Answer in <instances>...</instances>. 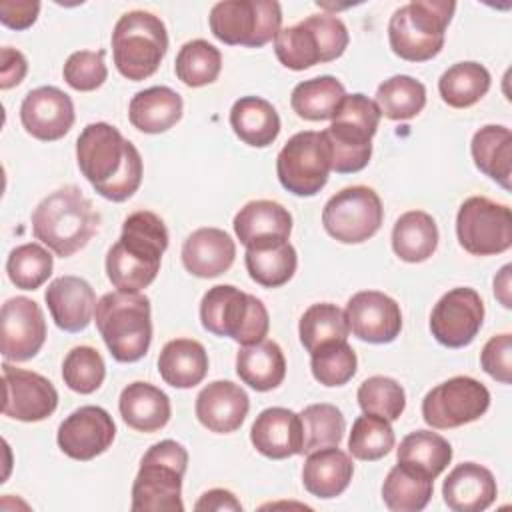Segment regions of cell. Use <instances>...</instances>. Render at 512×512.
<instances>
[{"label":"cell","mask_w":512,"mask_h":512,"mask_svg":"<svg viewBox=\"0 0 512 512\" xmlns=\"http://www.w3.org/2000/svg\"><path fill=\"white\" fill-rule=\"evenodd\" d=\"M82 176L106 200L124 202L142 184L144 164L138 148L108 122L88 124L76 140Z\"/></svg>","instance_id":"obj_1"},{"label":"cell","mask_w":512,"mask_h":512,"mask_svg":"<svg viewBox=\"0 0 512 512\" xmlns=\"http://www.w3.org/2000/svg\"><path fill=\"white\" fill-rule=\"evenodd\" d=\"M168 248V228L164 220L138 210L122 222V234L106 254V274L120 292H140L158 276L162 254Z\"/></svg>","instance_id":"obj_2"},{"label":"cell","mask_w":512,"mask_h":512,"mask_svg":"<svg viewBox=\"0 0 512 512\" xmlns=\"http://www.w3.org/2000/svg\"><path fill=\"white\" fill-rule=\"evenodd\" d=\"M100 214L78 186H62L32 212V232L56 256L68 258L96 234Z\"/></svg>","instance_id":"obj_3"},{"label":"cell","mask_w":512,"mask_h":512,"mask_svg":"<svg viewBox=\"0 0 512 512\" xmlns=\"http://www.w3.org/2000/svg\"><path fill=\"white\" fill-rule=\"evenodd\" d=\"M96 328L118 362L144 358L152 342L150 300L140 292H108L96 302Z\"/></svg>","instance_id":"obj_4"},{"label":"cell","mask_w":512,"mask_h":512,"mask_svg":"<svg viewBox=\"0 0 512 512\" xmlns=\"http://www.w3.org/2000/svg\"><path fill=\"white\" fill-rule=\"evenodd\" d=\"M188 452L176 440L152 444L140 460L132 484V512H182V478Z\"/></svg>","instance_id":"obj_5"},{"label":"cell","mask_w":512,"mask_h":512,"mask_svg":"<svg viewBox=\"0 0 512 512\" xmlns=\"http://www.w3.org/2000/svg\"><path fill=\"white\" fill-rule=\"evenodd\" d=\"M380 110L374 100L356 92L340 102L332 124L322 130L330 148L332 170L354 174L368 166L372 156V136L380 124Z\"/></svg>","instance_id":"obj_6"},{"label":"cell","mask_w":512,"mask_h":512,"mask_svg":"<svg viewBox=\"0 0 512 512\" xmlns=\"http://www.w3.org/2000/svg\"><path fill=\"white\" fill-rule=\"evenodd\" d=\"M456 10L448 0H412L390 16L388 42L396 56L426 62L444 46V34Z\"/></svg>","instance_id":"obj_7"},{"label":"cell","mask_w":512,"mask_h":512,"mask_svg":"<svg viewBox=\"0 0 512 512\" xmlns=\"http://www.w3.org/2000/svg\"><path fill=\"white\" fill-rule=\"evenodd\" d=\"M200 322L214 336H228L248 346L262 342L270 330L264 302L232 284L208 288L200 302Z\"/></svg>","instance_id":"obj_8"},{"label":"cell","mask_w":512,"mask_h":512,"mask_svg":"<svg viewBox=\"0 0 512 512\" xmlns=\"http://www.w3.org/2000/svg\"><path fill=\"white\" fill-rule=\"evenodd\" d=\"M168 50V32L164 22L146 10L122 14L112 30V58L116 70L140 82L150 78Z\"/></svg>","instance_id":"obj_9"},{"label":"cell","mask_w":512,"mask_h":512,"mask_svg":"<svg viewBox=\"0 0 512 512\" xmlns=\"http://www.w3.org/2000/svg\"><path fill=\"white\" fill-rule=\"evenodd\" d=\"M348 40V28L340 18L312 14L294 26L280 28L274 38V52L282 66L298 72L340 58Z\"/></svg>","instance_id":"obj_10"},{"label":"cell","mask_w":512,"mask_h":512,"mask_svg":"<svg viewBox=\"0 0 512 512\" xmlns=\"http://www.w3.org/2000/svg\"><path fill=\"white\" fill-rule=\"evenodd\" d=\"M208 24L228 46L260 48L278 36L282 8L276 0H224L212 6Z\"/></svg>","instance_id":"obj_11"},{"label":"cell","mask_w":512,"mask_h":512,"mask_svg":"<svg viewBox=\"0 0 512 512\" xmlns=\"http://www.w3.org/2000/svg\"><path fill=\"white\" fill-rule=\"evenodd\" d=\"M332 170L330 148L324 132L304 130L294 134L278 152L276 176L294 196H316Z\"/></svg>","instance_id":"obj_12"},{"label":"cell","mask_w":512,"mask_h":512,"mask_svg":"<svg viewBox=\"0 0 512 512\" xmlns=\"http://www.w3.org/2000/svg\"><path fill=\"white\" fill-rule=\"evenodd\" d=\"M456 236L472 256L502 254L512 246V212L486 196H470L458 208Z\"/></svg>","instance_id":"obj_13"},{"label":"cell","mask_w":512,"mask_h":512,"mask_svg":"<svg viewBox=\"0 0 512 512\" xmlns=\"http://www.w3.org/2000/svg\"><path fill=\"white\" fill-rule=\"evenodd\" d=\"M382 220V200L370 186H346L322 210L324 230L342 244L366 242L380 230Z\"/></svg>","instance_id":"obj_14"},{"label":"cell","mask_w":512,"mask_h":512,"mask_svg":"<svg viewBox=\"0 0 512 512\" xmlns=\"http://www.w3.org/2000/svg\"><path fill=\"white\" fill-rule=\"evenodd\" d=\"M488 406L490 392L482 382L472 376H454L424 396L422 418L436 430H448L478 420Z\"/></svg>","instance_id":"obj_15"},{"label":"cell","mask_w":512,"mask_h":512,"mask_svg":"<svg viewBox=\"0 0 512 512\" xmlns=\"http://www.w3.org/2000/svg\"><path fill=\"white\" fill-rule=\"evenodd\" d=\"M484 302L474 288L458 286L448 290L432 308L430 332L446 348H464L480 332Z\"/></svg>","instance_id":"obj_16"},{"label":"cell","mask_w":512,"mask_h":512,"mask_svg":"<svg viewBox=\"0 0 512 512\" xmlns=\"http://www.w3.org/2000/svg\"><path fill=\"white\" fill-rule=\"evenodd\" d=\"M2 382L4 416L20 422H40L54 414L58 406V392L46 376L4 362Z\"/></svg>","instance_id":"obj_17"},{"label":"cell","mask_w":512,"mask_h":512,"mask_svg":"<svg viewBox=\"0 0 512 512\" xmlns=\"http://www.w3.org/2000/svg\"><path fill=\"white\" fill-rule=\"evenodd\" d=\"M116 436V424L112 416L100 406H80L70 412L58 426L60 450L80 462H88L104 454Z\"/></svg>","instance_id":"obj_18"},{"label":"cell","mask_w":512,"mask_h":512,"mask_svg":"<svg viewBox=\"0 0 512 512\" xmlns=\"http://www.w3.org/2000/svg\"><path fill=\"white\" fill-rule=\"evenodd\" d=\"M2 356L6 362L34 358L46 340V320L38 302L26 296L8 298L2 304Z\"/></svg>","instance_id":"obj_19"},{"label":"cell","mask_w":512,"mask_h":512,"mask_svg":"<svg viewBox=\"0 0 512 512\" xmlns=\"http://www.w3.org/2000/svg\"><path fill=\"white\" fill-rule=\"evenodd\" d=\"M350 332L370 344H388L402 330V312L394 298L378 290L356 292L346 304Z\"/></svg>","instance_id":"obj_20"},{"label":"cell","mask_w":512,"mask_h":512,"mask_svg":"<svg viewBox=\"0 0 512 512\" xmlns=\"http://www.w3.org/2000/svg\"><path fill=\"white\" fill-rule=\"evenodd\" d=\"M74 118L72 98L56 86L34 88L20 104V122L24 130L44 142H54L66 136Z\"/></svg>","instance_id":"obj_21"},{"label":"cell","mask_w":512,"mask_h":512,"mask_svg":"<svg viewBox=\"0 0 512 512\" xmlns=\"http://www.w3.org/2000/svg\"><path fill=\"white\" fill-rule=\"evenodd\" d=\"M250 410V398L230 380H214L196 396L198 422L216 434L236 432Z\"/></svg>","instance_id":"obj_22"},{"label":"cell","mask_w":512,"mask_h":512,"mask_svg":"<svg viewBox=\"0 0 512 512\" xmlns=\"http://www.w3.org/2000/svg\"><path fill=\"white\" fill-rule=\"evenodd\" d=\"M44 300L54 324L64 332H80L88 328L96 310L94 288L84 278L72 274L52 280Z\"/></svg>","instance_id":"obj_23"},{"label":"cell","mask_w":512,"mask_h":512,"mask_svg":"<svg viewBox=\"0 0 512 512\" xmlns=\"http://www.w3.org/2000/svg\"><path fill=\"white\" fill-rule=\"evenodd\" d=\"M250 442L262 456L272 460L302 454L300 414L282 406L262 410L250 428Z\"/></svg>","instance_id":"obj_24"},{"label":"cell","mask_w":512,"mask_h":512,"mask_svg":"<svg viewBox=\"0 0 512 512\" xmlns=\"http://www.w3.org/2000/svg\"><path fill=\"white\" fill-rule=\"evenodd\" d=\"M234 232L246 248L286 242L292 232L290 212L274 200H252L234 216Z\"/></svg>","instance_id":"obj_25"},{"label":"cell","mask_w":512,"mask_h":512,"mask_svg":"<svg viewBox=\"0 0 512 512\" xmlns=\"http://www.w3.org/2000/svg\"><path fill=\"white\" fill-rule=\"evenodd\" d=\"M496 494L494 474L476 462L454 466L442 484L444 502L454 512H482L494 504Z\"/></svg>","instance_id":"obj_26"},{"label":"cell","mask_w":512,"mask_h":512,"mask_svg":"<svg viewBox=\"0 0 512 512\" xmlns=\"http://www.w3.org/2000/svg\"><path fill=\"white\" fill-rule=\"evenodd\" d=\"M236 258V244L220 228H198L182 244V264L198 278H216L224 274Z\"/></svg>","instance_id":"obj_27"},{"label":"cell","mask_w":512,"mask_h":512,"mask_svg":"<svg viewBox=\"0 0 512 512\" xmlns=\"http://www.w3.org/2000/svg\"><path fill=\"white\" fill-rule=\"evenodd\" d=\"M352 474V458L338 446H328L308 454L302 466V484L312 496L330 500L348 488Z\"/></svg>","instance_id":"obj_28"},{"label":"cell","mask_w":512,"mask_h":512,"mask_svg":"<svg viewBox=\"0 0 512 512\" xmlns=\"http://www.w3.org/2000/svg\"><path fill=\"white\" fill-rule=\"evenodd\" d=\"M122 420L138 432H156L170 420V398L150 382L128 384L118 400Z\"/></svg>","instance_id":"obj_29"},{"label":"cell","mask_w":512,"mask_h":512,"mask_svg":"<svg viewBox=\"0 0 512 512\" xmlns=\"http://www.w3.org/2000/svg\"><path fill=\"white\" fill-rule=\"evenodd\" d=\"M182 96L168 86H152L132 96L128 106L130 124L144 134L170 130L182 118Z\"/></svg>","instance_id":"obj_30"},{"label":"cell","mask_w":512,"mask_h":512,"mask_svg":"<svg viewBox=\"0 0 512 512\" xmlns=\"http://www.w3.org/2000/svg\"><path fill=\"white\" fill-rule=\"evenodd\" d=\"M158 372L174 388H194L208 374V352L198 340L174 338L160 350Z\"/></svg>","instance_id":"obj_31"},{"label":"cell","mask_w":512,"mask_h":512,"mask_svg":"<svg viewBox=\"0 0 512 512\" xmlns=\"http://www.w3.org/2000/svg\"><path fill=\"white\" fill-rule=\"evenodd\" d=\"M238 378L256 392L278 388L286 376V358L274 340L242 346L236 354Z\"/></svg>","instance_id":"obj_32"},{"label":"cell","mask_w":512,"mask_h":512,"mask_svg":"<svg viewBox=\"0 0 512 512\" xmlns=\"http://www.w3.org/2000/svg\"><path fill=\"white\" fill-rule=\"evenodd\" d=\"M230 126L244 144L266 148L280 134V116L268 100L260 96H242L232 104Z\"/></svg>","instance_id":"obj_33"},{"label":"cell","mask_w":512,"mask_h":512,"mask_svg":"<svg viewBox=\"0 0 512 512\" xmlns=\"http://www.w3.org/2000/svg\"><path fill=\"white\" fill-rule=\"evenodd\" d=\"M470 152L476 168L502 188L510 190L512 176V132L500 124H486L474 132Z\"/></svg>","instance_id":"obj_34"},{"label":"cell","mask_w":512,"mask_h":512,"mask_svg":"<svg viewBox=\"0 0 512 512\" xmlns=\"http://www.w3.org/2000/svg\"><path fill=\"white\" fill-rule=\"evenodd\" d=\"M438 246L436 220L424 210L404 212L392 228L394 254L410 264L428 260Z\"/></svg>","instance_id":"obj_35"},{"label":"cell","mask_w":512,"mask_h":512,"mask_svg":"<svg viewBox=\"0 0 512 512\" xmlns=\"http://www.w3.org/2000/svg\"><path fill=\"white\" fill-rule=\"evenodd\" d=\"M434 492V478L408 464L390 468L382 484V500L392 512L424 510Z\"/></svg>","instance_id":"obj_36"},{"label":"cell","mask_w":512,"mask_h":512,"mask_svg":"<svg viewBox=\"0 0 512 512\" xmlns=\"http://www.w3.org/2000/svg\"><path fill=\"white\" fill-rule=\"evenodd\" d=\"M346 90L340 80L334 76H316L304 82H298L290 96L292 110L310 122L332 120L340 102L344 100Z\"/></svg>","instance_id":"obj_37"},{"label":"cell","mask_w":512,"mask_h":512,"mask_svg":"<svg viewBox=\"0 0 512 512\" xmlns=\"http://www.w3.org/2000/svg\"><path fill=\"white\" fill-rule=\"evenodd\" d=\"M348 334L350 328L344 310L330 302H318L306 308L298 324L300 342L310 354L324 346L344 342Z\"/></svg>","instance_id":"obj_38"},{"label":"cell","mask_w":512,"mask_h":512,"mask_svg":"<svg viewBox=\"0 0 512 512\" xmlns=\"http://www.w3.org/2000/svg\"><path fill=\"white\" fill-rule=\"evenodd\" d=\"M244 262L250 278L256 284L264 288H278L294 276L298 256L294 246L286 240L260 248H246Z\"/></svg>","instance_id":"obj_39"},{"label":"cell","mask_w":512,"mask_h":512,"mask_svg":"<svg viewBox=\"0 0 512 512\" xmlns=\"http://www.w3.org/2000/svg\"><path fill=\"white\" fill-rule=\"evenodd\" d=\"M396 458L400 464H408L430 478H436L448 468L452 460V446L444 436L432 430H414L402 438Z\"/></svg>","instance_id":"obj_40"},{"label":"cell","mask_w":512,"mask_h":512,"mask_svg":"<svg viewBox=\"0 0 512 512\" xmlns=\"http://www.w3.org/2000/svg\"><path fill=\"white\" fill-rule=\"evenodd\" d=\"M490 72L478 62L452 64L438 80L442 100L452 108H468L490 90Z\"/></svg>","instance_id":"obj_41"},{"label":"cell","mask_w":512,"mask_h":512,"mask_svg":"<svg viewBox=\"0 0 512 512\" xmlns=\"http://www.w3.org/2000/svg\"><path fill=\"white\" fill-rule=\"evenodd\" d=\"M374 102L388 120H410L426 106V88L412 76L396 74L378 86Z\"/></svg>","instance_id":"obj_42"},{"label":"cell","mask_w":512,"mask_h":512,"mask_svg":"<svg viewBox=\"0 0 512 512\" xmlns=\"http://www.w3.org/2000/svg\"><path fill=\"white\" fill-rule=\"evenodd\" d=\"M222 70V54L208 40L196 38L186 42L174 62V72L178 80L190 88H200L216 82Z\"/></svg>","instance_id":"obj_43"},{"label":"cell","mask_w":512,"mask_h":512,"mask_svg":"<svg viewBox=\"0 0 512 512\" xmlns=\"http://www.w3.org/2000/svg\"><path fill=\"white\" fill-rule=\"evenodd\" d=\"M302 422V454L320 448L338 446L346 432L344 414L334 404H310L300 412Z\"/></svg>","instance_id":"obj_44"},{"label":"cell","mask_w":512,"mask_h":512,"mask_svg":"<svg viewBox=\"0 0 512 512\" xmlns=\"http://www.w3.org/2000/svg\"><path fill=\"white\" fill-rule=\"evenodd\" d=\"M52 268V254L36 242L16 246L6 260V274L10 282L20 290L40 288L50 278Z\"/></svg>","instance_id":"obj_45"},{"label":"cell","mask_w":512,"mask_h":512,"mask_svg":"<svg viewBox=\"0 0 512 512\" xmlns=\"http://www.w3.org/2000/svg\"><path fill=\"white\" fill-rule=\"evenodd\" d=\"M396 436L390 422L376 414H362L354 420L348 436V452L366 462L384 458L394 448Z\"/></svg>","instance_id":"obj_46"},{"label":"cell","mask_w":512,"mask_h":512,"mask_svg":"<svg viewBox=\"0 0 512 512\" xmlns=\"http://www.w3.org/2000/svg\"><path fill=\"white\" fill-rule=\"evenodd\" d=\"M356 398L364 414H376L388 422L398 420L406 408L404 388L390 376L366 378L360 384Z\"/></svg>","instance_id":"obj_47"},{"label":"cell","mask_w":512,"mask_h":512,"mask_svg":"<svg viewBox=\"0 0 512 512\" xmlns=\"http://www.w3.org/2000/svg\"><path fill=\"white\" fill-rule=\"evenodd\" d=\"M106 376V364L92 346H74L62 362L64 384L78 394L96 392Z\"/></svg>","instance_id":"obj_48"},{"label":"cell","mask_w":512,"mask_h":512,"mask_svg":"<svg viewBox=\"0 0 512 512\" xmlns=\"http://www.w3.org/2000/svg\"><path fill=\"white\" fill-rule=\"evenodd\" d=\"M358 358L352 346L344 342H336L324 346L310 354V370L316 382L322 386H344L356 374Z\"/></svg>","instance_id":"obj_49"},{"label":"cell","mask_w":512,"mask_h":512,"mask_svg":"<svg viewBox=\"0 0 512 512\" xmlns=\"http://www.w3.org/2000/svg\"><path fill=\"white\" fill-rule=\"evenodd\" d=\"M66 84L78 92H92L100 88L108 78L104 64V50H78L72 52L62 68Z\"/></svg>","instance_id":"obj_50"},{"label":"cell","mask_w":512,"mask_h":512,"mask_svg":"<svg viewBox=\"0 0 512 512\" xmlns=\"http://www.w3.org/2000/svg\"><path fill=\"white\" fill-rule=\"evenodd\" d=\"M482 370L502 384L512 380V334L492 336L480 352Z\"/></svg>","instance_id":"obj_51"},{"label":"cell","mask_w":512,"mask_h":512,"mask_svg":"<svg viewBox=\"0 0 512 512\" xmlns=\"http://www.w3.org/2000/svg\"><path fill=\"white\" fill-rule=\"evenodd\" d=\"M40 12L38 0H2L0 2V22L12 30L30 28Z\"/></svg>","instance_id":"obj_52"},{"label":"cell","mask_w":512,"mask_h":512,"mask_svg":"<svg viewBox=\"0 0 512 512\" xmlns=\"http://www.w3.org/2000/svg\"><path fill=\"white\" fill-rule=\"evenodd\" d=\"M2 64H0V88L2 90H8V88H14L18 86L26 72H28V62L24 58L22 52H18L16 48H10V46H4L2 52Z\"/></svg>","instance_id":"obj_53"},{"label":"cell","mask_w":512,"mask_h":512,"mask_svg":"<svg viewBox=\"0 0 512 512\" xmlns=\"http://www.w3.org/2000/svg\"><path fill=\"white\" fill-rule=\"evenodd\" d=\"M194 508L196 510H216V512H222V510L242 512L240 500L230 490H224V488H212V490L204 492L198 498V502L194 504Z\"/></svg>","instance_id":"obj_54"},{"label":"cell","mask_w":512,"mask_h":512,"mask_svg":"<svg viewBox=\"0 0 512 512\" xmlns=\"http://www.w3.org/2000/svg\"><path fill=\"white\" fill-rule=\"evenodd\" d=\"M510 270H512V266L506 264V266H502L498 276H494V294H496V298L500 300V304L504 308L512 306V300H510Z\"/></svg>","instance_id":"obj_55"}]
</instances>
